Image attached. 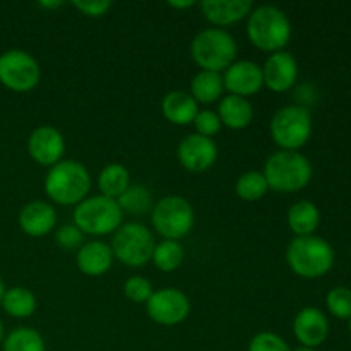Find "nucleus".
Wrapping results in <instances>:
<instances>
[{
    "label": "nucleus",
    "mask_w": 351,
    "mask_h": 351,
    "mask_svg": "<svg viewBox=\"0 0 351 351\" xmlns=\"http://www.w3.org/2000/svg\"><path fill=\"white\" fill-rule=\"evenodd\" d=\"M130 173L123 165L110 163L101 168L98 175L99 194L110 199H119L130 187Z\"/></svg>",
    "instance_id": "obj_24"
},
{
    "label": "nucleus",
    "mask_w": 351,
    "mask_h": 351,
    "mask_svg": "<svg viewBox=\"0 0 351 351\" xmlns=\"http://www.w3.org/2000/svg\"><path fill=\"white\" fill-rule=\"evenodd\" d=\"M41 79L36 58L24 50H7L0 55V82L14 93L33 91Z\"/></svg>",
    "instance_id": "obj_10"
},
{
    "label": "nucleus",
    "mask_w": 351,
    "mask_h": 351,
    "mask_svg": "<svg viewBox=\"0 0 351 351\" xmlns=\"http://www.w3.org/2000/svg\"><path fill=\"white\" fill-rule=\"evenodd\" d=\"M3 351H47L45 339L36 329L17 328L10 331L2 341Z\"/></svg>",
    "instance_id": "obj_27"
},
{
    "label": "nucleus",
    "mask_w": 351,
    "mask_h": 351,
    "mask_svg": "<svg viewBox=\"0 0 351 351\" xmlns=\"http://www.w3.org/2000/svg\"><path fill=\"white\" fill-rule=\"evenodd\" d=\"M27 153L34 163L51 168L64 160L65 139L58 129L51 125L36 127L27 137Z\"/></svg>",
    "instance_id": "obj_12"
},
{
    "label": "nucleus",
    "mask_w": 351,
    "mask_h": 351,
    "mask_svg": "<svg viewBox=\"0 0 351 351\" xmlns=\"http://www.w3.org/2000/svg\"><path fill=\"white\" fill-rule=\"evenodd\" d=\"M287 264L304 280H319L335 266V249L321 237H295L287 247Z\"/></svg>",
    "instance_id": "obj_3"
},
{
    "label": "nucleus",
    "mask_w": 351,
    "mask_h": 351,
    "mask_svg": "<svg viewBox=\"0 0 351 351\" xmlns=\"http://www.w3.org/2000/svg\"><path fill=\"white\" fill-rule=\"evenodd\" d=\"M72 5L88 17H101L108 12L110 7H112V2L110 0H79V2L74 0Z\"/></svg>",
    "instance_id": "obj_35"
},
{
    "label": "nucleus",
    "mask_w": 351,
    "mask_h": 351,
    "mask_svg": "<svg viewBox=\"0 0 351 351\" xmlns=\"http://www.w3.org/2000/svg\"><path fill=\"white\" fill-rule=\"evenodd\" d=\"M263 67L264 86L273 93H287L297 84L298 62L290 51H276L267 57Z\"/></svg>",
    "instance_id": "obj_15"
},
{
    "label": "nucleus",
    "mask_w": 351,
    "mask_h": 351,
    "mask_svg": "<svg viewBox=\"0 0 351 351\" xmlns=\"http://www.w3.org/2000/svg\"><path fill=\"white\" fill-rule=\"evenodd\" d=\"M291 351H317L315 348H308V346H298V348L291 350Z\"/></svg>",
    "instance_id": "obj_39"
},
{
    "label": "nucleus",
    "mask_w": 351,
    "mask_h": 351,
    "mask_svg": "<svg viewBox=\"0 0 351 351\" xmlns=\"http://www.w3.org/2000/svg\"><path fill=\"white\" fill-rule=\"evenodd\" d=\"M201 14L213 27H225L247 19L254 3L250 0H204L199 3Z\"/></svg>",
    "instance_id": "obj_17"
},
{
    "label": "nucleus",
    "mask_w": 351,
    "mask_h": 351,
    "mask_svg": "<svg viewBox=\"0 0 351 351\" xmlns=\"http://www.w3.org/2000/svg\"><path fill=\"white\" fill-rule=\"evenodd\" d=\"M156 242L143 223H122L112 237V252L117 261L129 267H143L151 261Z\"/></svg>",
    "instance_id": "obj_8"
},
{
    "label": "nucleus",
    "mask_w": 351,
    "mask_h": 351,
    "mask_svg": "<svg viewBox=\"0 0 351 351\" xmlns=\"http://www.w3.org/2000/svg\"><path fill=\"white\" fill-rule=\"evenodd\" d=\"M178 161L185 170L192 173H202L209 170L218 160V146L211 137L189 134L178 144Z\"/></svg>",
    "instance_id": "obj_13"
},
{
    "label": "nucleus",
    "mask_w": 351,
    "mask_h": 351,
    "mask_svg": "<svg viewBox=\"0 0 351 351\" xmlns=\"http://www.w3.org/2000/svg\"><path fill=\"white\" fill-rule=\"evenodd\" d=\"M269 132L280 149L298 151L312 136L311 112L302 105L283 106L271 119Z\"/></svg>",
    "instance_id": "obj_7"
},
{
    "label": "nucleus",
    "mask_w": 351,
    "mask_h": 351,
    "mask_svg": "<svg viewBox=\"0 0 351 351\" xmlns=\"http://www.w3.org/2000/svg\"><path fill=\"white\" fill-rule=\"evenodd\" d=\"M153 228L163 240H180L192 232L195 223L191 202L182 195H167L151 209Z\"/></svg>",
    "instance_id": "obj_9"
},
{
    "label": "nucleus",
    "mask_w": 351,
    "mask_h": 351,
    "mask_svg": "<svg viewBox=\"0 0 351 351\" xmlns=\"http://www.w3.org/2000/svg\"><path fill=\"white\" fill-rule=\"evenodd\" d=\"M225 93L223 75L211 71H199L191 81V96L197 103L211 105L219 101Z\"/></svg>",
    "instance_id": "obj_23"
},
{
    "label": "nucleus",
    "mask_w": 351,
    "mask_h": 351,
    "mask_svg": "<svg viewBox=\"0 0 351 351\" xmlns=\"http://www.w3.org/2000/svg\"><path fill=\"white\" fill-rule=\"evenodd\" d=\"M5 285H3V280L0 278V307H2V300H3V293H5Z\"/></svg>",
    "instance_id": "obj_38"
},
{
    "label": "nucleus",
    "mask_w": 351,
    "mask_h": 351,
    "mask_svg": "<svg viewBox=\"0 0 351 351\" xmlns=\"http://www.w3.org/2000/svg\"><path fill=\"white\" fill-rule=\"evenodd\" d=\"M41 7H48V9H55V7H60L62 2H41Z\"/></svg>",
    "instance_id": "obj_37"
},
{
    "label": "nucleus",
    "mask_w": 351,
    "mask_h": 351,
    "mask_svg": "<svg viewBox=\"0 0 351 351\" xmlns=\"http://www.w3.org/2000/svg\"><path fill=\"white\" fill-rule=\"evenodd\" d=\"M2 307L10 317L27 319L34 314L38 307V300L31 290L24 287H12L5 290L2 300Z\"/></svg>",
    "instance_id": "obj_25"
},
{
    "label": "nucleus",
    "mask_w": 351,
    "mask_h": 351,
    "mask_svg": "<svg viewBox=\"0 0 351 351\" xmlns=\"http://www.w3.org/2000/svg\"><path fill=\"white\" fill-rule=\"evenodd\" d=\"M247 38L261 51H283L291 40V23L280 7H254L247 17Z\"/></svg>",
    "instance_id": "obj_2"
},
{
    "label": "nucleus",
    "mask_w": 351,
    "mask_h": 351,
    "mask_svg": "<svg viewBox=\"0 0 351 351\" xmlns=\"http://www.w3.org/2000/svg\"><path fill=\"white\" fill-rule=\"evenodd\" d=\"M223 84L228 95L249 98L264 88L263 67L252 60H235L223 72Z\"/></svg>",
    "instance_id": "obj_14"
},
{
    "label": "nucleus",
    "mask_w": 351,
    "mask_h": 351,
    "mask_svg": "<svg viewBox=\"0 0 351 351\" xmlns=\"http://www.w3.org/2000/svg\"><path fill=\"white\" fill-rule=\"evenodd\" d=\"M348 329H350V336H351V319L348 321Z\"/></svg>",
    "instance_id": "obj_41"
},
{
    "label": "nucleus",
    "mask_w": 351,
    "mask_h": 351,
    "mask_svg": "<svg viewBox=\"0 0 351 351\" xmlns=\"http://www.w3.org/2000/svg\"><path fill=\"white\" fill-rule=\"evenodd\" d=\"M168 5L173 7V9H189V7L195 5L194 0H185V2H177V0H171V2H168Z\"/></svg>",
    "instance_id": "obj_36"
},
{
    "label": "nucleus",
    "mask_w": 351,
    "mask_h": 351,
    "mask_svg": "<svg viewBox=\"0 0 351 351\" xmlns=\"http://www.w3.org/2000/svg\"><path fill=\"white\" fill-rule=\"evenodd\" d=\"M55 242L60 249L74 250L84 243V233L72 223V225H64L55 233Z\"/></svg>",
    "instance_id": "obj_34"
},
{
    "label": "nucleus",
    "mask_w": 351,
    "mask_h": 351,
    "mask_svg": "<svg viewBox=\"0 0 351 351\" xmlns=\"http://www.w3.org/2000/svg\"><path fill=\"white\" fill-rule=\"evenodd\" d=\"M293 335L300 346L317 348L329 336L328 317L317 307L302 308L293 319Z\"/></svg>",
    "instance_id": "obj_16"
},
{
    "label": "nucleus",
    "mask_w": 351,
    "mask_h": 351,
    "mask_svg": "<svg viewBox=\"0 0 351 351\" xmlns=\"http://www.w3.org/2000/svg\"><path fill=\"white\" fill-rule=\"evenodd\" d=\"M267 192H269V185H267L266 177L263 175V171L250 170L237 178L235 194L239 195L242 201H259V199H263Z\"/></svg>",
    "instance_id": "obj_28"
},
{
    "label": "nucleus",
    "mask_w": 351,
    "mask_h": 351,
    "mask_svg": "<svg viewBox=\"0 0 351 351\" xmlns=\"http://www.w3.org/2000/svg\"><path fill=\"white\" fill-rule=\"evenodd\" d=\"M120 209L122 213H129V215H146L147 211L153 209V197H151V192L147 191L144 185H130L119 199Z\"/></svg>",
    "instance_id": "obj_29"
},
{
    "label": "nucleus",
    "mask_w": 351,
    "mask_h": 351,
    "mask_svg": "<svg viewBox=\"0 0 351 351\" xmlns=\"http://www.w3.org/2000/svg\"><path fill=\"white\" fill-rule=\"evenodd\" d=\"M312 163L300 151H276L264 165L263 175L266 177L269 191L280 194H293L307 187L312 180Z\"/></svg>",
    "instance_id": "obj_4"
},
{
    "label": "nucleus",
    "mask_w": 351,
    "mask_h": 351,
    "mask_svg": "<svg viewBox=\"0 0 351 351\" xmlns=\"http://www.w3.org/2000/svg\"><path fill=\"white\" fill-rule=\"evenodd\" d=\"M216 113L221 120V125L232 130L247 129L254 120L252 103L247 98L233 95H226L219 99Z\"/></svg>",
    "instance_id": "obj_21"
},
{
    "label": "nucleus",
    "mask_w": 351,
    "mask_h": 351,
    "mask_svg": "<svg viewBox=\"0 0 351 351\" xmlns=\"http://www.w3.org/2000/svg\"><path fill=\"white\" fill-rule=\"evenodd\" d=\"M249 351H291V348L276 332L263 331L250 339Z\"/></svg>",
    "instance_id": "obj_32"
},
{
    "label": "nucleus",
    "mask_w": 351,
    "mask_h": 351,
    "mask_svg": "<svg viewBox=\"0 0 351 351\" xmlns=\"http://www.w3.org/2000/svg\"><path fill=\"white\" fill-rule=\"evenodd\" d=\"M153 291V285L144 276H130L123 283V295L127 297V300L134 302V304L146 305V302L149 300Z\"/></svg>",
    "instance_id": "obj_31"
},
{
    "label": "nucleus",
    "mask_w": 351,
    "mask_h": 351,
    "mask_svg": "<svg viewBox=\"0 0 351 351\" xmlns=\"http://www.w3.org/2000/svg\"><path fill=\"white\" fill-rule=\"evenodd\" d=\"M2 341H3V324L2 321H0V345H2Z\"/></svg>",
    "instance_id": "obj_40"
},
{
    "label": "nucleus",
    "mask_w": 351,
    "mask_h": 351,
    "mask_svg": "<svg viewBox=\"0 0 351 351\" xmlns=\"http://www.w3.org/2000/svg\"><path fill=\"white\" fill-rule=\"evenodd\" d=\"M161 113L173 125H189L199 113V103L192 98L191 93L175 89L161 99Z\"/></svg>",
    "instance_id": "obj_20"
},
{
    "label": "nucleus",
    "mask_w": 351,
    "mask_h": 351,
    "mask_svg": "<svg viewBox=\"0 0 351 351\" xmlns=\"http://www.w3.org/2000/svg\"><path fill=\"white\" fill-rule=\"evenodd\" d=\"M237 41L226 29L206 27L191 43V55L201 71L225 72L237 60Z\"/></svg>",
    "instance_id": "obj_5"
},
{
    "label": "nucleus",
    "mask_w": 351,
    "mask_h": 351,
    "mask_svg": "<svg viewBox=\"0 0 351 351\" xmlns=\"http://www.w3.org/2000/svg\"><path fill=\"white\" fill-rule=\"evenodd\" d=\"M147 317L160 326H177L191 314V300L178 288H161L153 291L146 302Z\"/></svg>",
    "instance_id": "obj_11"
},
{
    "label": "nucleus",
    "mask_w": 351,
    "mask_h": 351,
    "mask_svg": "<svg viewBox=\"0 0 351 351\" xmlns=\"http://www.w3.org/2000/svg\"><path fill=\"white\" fill-rule=\"evenodd\" d=\"M74 225L84 235L105 237L113 235L120 228L123 219V213L115 199L105 195H91L79 202L72 213Z\"/></svg>",
    "instance_id": "obj_6"
},
{
    "label": "nucleus",
    "mask_w": 351,
    "mask_h": 351,
    "mask_svg": "<svg viewBox=\"0 0 351 351\" xmlns=\"http://www.w3.org/2000/svg\"><path fill=\"white\" fill-rule=\"evenodd\" d=\"M192 125L195 127V134L204 137H211V139L213 136H216L223 127L218 113L213 112V110H199V113L195 115Z\"/></svg>",
    "instance_id": "obj_33"
},
{
    "label": "nucleus",
    "mask_w": 351,
    "mask_h": 351,
    "mask_svg": "<svg viewBox=\"0 0 351 351\" xmlns=\"http://www.w3.org/2000/svg\"><path fill=\"white\" fill-rule=\"evenodd\" d=\"M326 307L332 317L339 321L351 319V290L346 287H336L326 295Z\"/></svg>",
    "instance_id": "obj_30"
},
{
    "label": "nucleus",
    "mask_w": 351,
    "mask_h": 351,
    "mask_svg": "<svg viewBox=\"0 0 351 351\" xmlns=\"http://www.w3.org/2000/svg\"><path fill=\"white\" fill-rule=\"evenodd\" d=\"M91 175L88 168L77 160H62L45 177V194L53 204L77 206L88 197L91 191Z\"/></svg>",
    "instance_id": "obj_1"
},
{
    "label": "nucleus",
    "mask_w": 351,
    "mask_h": 351,
    "mask_svg": "<svg viewBox=\"0 0 351 351\" xmlns=\"http://www.w3.org/2000/svg\"><path fill=\"white\" fill-rule=\"evenodd\" d=\"M185 259L184 247L177 240H161L154 245L151 263L156 266V269L163 273H173L182 266Z\"/></svg>",
    "instance_id": "obj_26"
},
{
    "label": "nucleus",
    "mask_w": 351,
    "mask_h": 351,
    "mask_svg": "<svg viewBox=\"0 0 351 351\" xmlns=\"http://www.w3.org/2000/svg\"><path fill=\"white\" fill-rule=\"evenodd\" d=\"M287 221L295 237L314 235L321 223V213L312 201H298L288 209Z\"/></svg>",
    "instance_id": "obj_22"
},
{
    "label": "nucleus",
    "mask_w": 351,
    "mask_h": 351,
    "mask_svg": "<svg viewBox=\"0 0 351 351\" xmlns=\"http://www.w3.org/2000/svg\"><path fill=\"white\" fill-rule=\"evenodd\" d=\"M112 247L101 240H93V242L82 243L77 249L75 263H77L79 271L86 276L99 278L108 273L113 266Z\"/></svg>",
    "instance_id": "obj_19"
},
{
    "label": "nucleus",
    "mask_w": 351,
    "mask_h": 351,
    "mask_svg": "<svg viewBox=\"0 0 351 351\" xmlns=\"http://www.w3.org/2000/svg\"><path fill=\"white\" fill-rule=\"evenodd\" d=\"M19 228L33 239L47 237L57 225V211L47 201H31L21 208L17 216Z\"/></svg>",
    "instance_id": "obj_18"
}]
</instances>
